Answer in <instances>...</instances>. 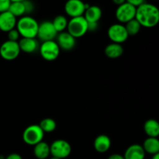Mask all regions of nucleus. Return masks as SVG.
I'll return each instance as SVG.
<instances>
[{
	"label": "nucleus",
	"mask_w": 159,
	"mask_h": 159,
	"mask_svg": "<svg viewBox=\"0 0 159 159\" xmlns=\"http://www.w3.org/2000/svg\"><path fill=\"white\" fill-rule=\"evenodd\" d=\"M135 19L141 26L152 28L157 26L159 22V10L156 6L144 2L137 7Z\"/></svg>",
	"instance_id": "nucleus-1"
},
{
	"label": "nucleus",
	"mask_w": 159,
	"mask_h": 159,
	"mask_svg": "<svg viewBox=\"0 0 159 159\" xmlns=\"http://www.w3.org/2000/svg\"><path fill=\"white\" fill-rule=\"evenodd\" d=\"M39 23L30 16H23L17 20L16 29L20 37L24 38H36L37 35Z\"/></svg>",
	"instance_id": "nucleus-2"
},
{
	"label": "nucleus",
	"mask_w": 159,
	"mask_h": 159,
	"mask_svg": "<svg viewBox=\"0 0 159 159\" xmlns=\"http://www.w3.org/2000/svg\"><path fill=\"white\" fill-rule=\"evenodd\" d=\"M67 32L75 38H80L88 32V22L83 16L71 18L68 21Z\"/></svg>",
	"instance_id": "nucleus-3"
},
{
	"label": "nucleus",
	"mask_w": 159,
	"mask_h": 159,
	"mask_svg": "<svg viewBox=\"0 0 159 159\" xmlns=\"http://www.w3.org/2000/svg\"><path fill=\"white\" fill-rule=\"evenodd\" d=\"M44 138V133L39 125L29 126L24 130L23 133V140L26 144L34 146L43 141Z\"/></svg>",
	"instance_id": "nucleus-4"
},
{
	"label": "nucleus",
	"mask_w": 159,
	"mask_h": 159,
	"mask_svg": "<svg viewBox=\"0 0 159 159\" xmlns=\"http://www.w3.org/2000/svg\"><path fill=\"white\" fill-rule=\"evenodd\" d=\"M50 151L52 157L59 159L66 158L71 155V144L67 141L63 139H58L53 141L50 145Z\"/></svg>",
	"instance_id": "nucleus-5"
},
{
	"label": "nucleus",
	"mask_w": 159,
	"mask_h": 159,
	"mask_svg": "<svg viewBox=\"0 0 159 159\" xmlns=\"http://www.w3.org/2000/svg\"><path fill=\"white\" fill-rule=\"evenodd\" d=\"M60 48L54 40L42 42L40 47V55L48 61L56 60L60 54Z\"/></svg>",
	"instance_id": "nucleus-6"
},
{
	"label": "nucleus",
	"mask_w": 159,
	"mask_h": 159,
	"mask_svg": "<svg viewBox=\"0 0 159 159\" xmlns=\"http://www.w3.org/2000/svg\"><path fill=\"white\" fill-rule=\"evenodd\" d=\"M107 35L113 43L120 44L124 43L129 37L125 26L121 23H115L111 25L107 30Z\"/></svg>",
	"instance_id": "nucleus-7"
},
{
	"label": "nucleus",
	"mask_w": 159,
	"mask_h": 159,
	"mask_svg": "<svg viewBox=\"0 0 159 159\" xmlns=\"http://www.w3.org/2000/svg\"><path fill=\"white\" fill-rule=\"evenodd\" d=\"M136 7L127 2L123 3L120 6H118L116 10V18L120 23H127V22L135 19L136 15Z\"/></svg>",
	"instance_id": "nucleus-8"
},
{
	"label": "nucleus",
	"mask_w": 159,
	"mask_h": 159,
	"mask_svg": "<svg viewBox=\"0 0 159 159\" xmlns=\"http://www.w3.org/2000/svg\"><path fill=\"white\" fill-rule=\"evenodd\" d=\"M20 49L18 42L6 40L0 47V56L4 60H15L20 55Z\"/></svg>",
	"instance_id": "nucleus-9"
},
{
	"label": "nucleus",
	"mask_w": 159,
	"mask_h": 159,
	"mask_svg": "<svg viewBox=\"0 0 159 159\" xmlns=\"http://www.w3.org/2000/svg\"><path fill=\"white\" fill-rule=\"evenodd\" d=\"M89 6L82 0H68L65 5V11L68 16L74 18L83 16Z\"/></svg>",
	"instance_id": "nucleus-10"
},
{
	"label": "nucleus",
	"mask_w": 159,
	"mask_h": 159,
	"mask_svg": "<svg viewBox=\"0 0 159 159\" xmlns=\"http://www.w3.org/2000/svg\"><path fill=\"white\" fill-rule=\"evenodd\" d=\"M57 32L51 21H43L39 24L37 35L39 40L42 42L54 40L57 37Z\"/></svg>",
	"instance_id": "nucleus-11"
},
{
	"label": "nucleus",
	"mask_w": 159,
	"mask_h": 159,
	"mask_svg": "<svg viewBox=\"0 0 159 159\" xmlns=\"http://www.w3.org/2000/svg\"><path fill=\"white\" fill-rule=\"evenodd\" d=\"M57 43L60 49L64 51H71L74 49L76 43V39L73 37L69 33L64 32L59 33L57 36Z\"/></svg>",
	"instance_id": "nucleus-12"
},
{
	"label": "nucleus",
	"mask_w": 159,
	"mask_h": 159,
	"mask_svg": "<svg viewBox=\"0 0 159 159\" xmlns=\"http://www.w3.org/2000/svg\"><path fill=\"white\" fill-rule=\"evenodd\" d=\"M17 20L9 11L0 13V30L8 33L11 30L15 29Z\"/></svg>",
	"instance_id": "nucleus-13"
},
{
	"label": "nucleus",
	"mask_w": 159,
	"mask_h": 159,
	"mask_svg": "<svg viewBox=\"0 0 159 159\" xmlns=\"http://www.w3.org/2000/svg\"><path fill=\"white\" fill-rule=\"evenodd\" d=\"M145 154L142 146L135 144L127 148L124 153V159H144Z\"/></svg>",
	"instance_id": "nucleus-14"
},
{
	"label": "nucleus",
	"mask_w": 159,
	"mask_h": 159,
	"mask_svg": "<svg viewBox=\"0 0 159 159\" xmlns=\"http://www.w3.org/2000/svg\"><path fill=\"white\" fill-rule=\"evenodd\" d=\"M111 147V140L107 135L100 134L94 141V148L99 153H105Z\"/></svg>",
	"instance_id": "nucleus-15"
},
{
	"label": "nucleus",
	"mask_w": 159,
	"mask_h": 159,
	"mask_svg": "<svg viewBox=\"0 0 159 159\" xmlns=\"http://www.w3.org/2000/svg\"><path fill=\"white\" fill-rule=\"evenodd\" d=\"M20 51L31 54L38 49V41L35 38H24L22 37L18 42Z\"/></svg>",
	"instance_id": "nucleus-16"
},
{
	"label": "nucleus",
	"mask_w": 159,
	"mask_h": 159,
	"mask_svg": "<svg viewBox=\"0 0 159 159\" xmlns=\"http://www.w3.org/2000/svg\"><path fill=\"white\" fill-rule=\"evenodd\" d=\"M102 9L97 6H89L85 11L83 16L89 23H98L102 17Z\"/></svg>",
	"instance_id": "nucleus-17"
},
{
	"label": "nucleus",
	"mask_w": 159,
	"mask_h": 159,
	"mask_svg": "<svg viewBox=\"0 0 159 159\" xmlns=\"http://www.w3.org/2000/svg\"><path fill=\"white\" fill-rule=\"evenodd\" d=\"M104 52L106 56L109 58H118L124 54V48L120 43H111L106 47Z\"/></svg>",
	"instance_id": "nucleus-18"
},
{
	"label": "nucleus",
	"mask_w": 159,
	"mask_h": 159,
	"mask_svg": "<svg viewBox=\"0 0 159 159\" xmlns=\"http://www.w3.org/2000/svg\"><path fill=\"white\" fill-rule=\"evenodd\" d=\"M34 154L37 159H47L51 155L50 145L43 141L34 145Z\"/></svg>",
	"instance_id": "nucleus-19"
},
{
	"label": "nucleus",
	"mask_w": 159,
	"mask_h": 159,
	"mask_svg": "<svg viewBox=\"0 0 159 159\" xmlns=\"http://www.w3.org/2000/svg\"><path fill=\"white\" fill-rule=\"evenodd\" d=\"M142 148L145 153L152 155L159 153V141L158 138H149L148 137L144 141Z\"/></svg>",
	"instance_id": "nucleus-20"
},
{
	"label": "nucleus",
	"mask_w": 159,
	"mask_h": 159,
	"mask_svg": "<svg viewBox=\"0 0 159 159\" xmlns=\"http://www.w3.org/2000/svg\"><path fill=\"white\" fill-rule=\"evenodd\" d=\"M144 130L149 138H158L159 135V124L156 120H148L144 125Z\"/></svg>",
	"instance_id": "nucleus-21"
},
{
	"label": "nucleus",
	"mask_w": 159,
	"mask_h": 159,
	"mask_svg": "<svg viewBox=\"0 0 159 159\" xmlns=\"http://www.w3.org/2000/svg\"><path fill=\"white\" fill-rule=\"evenodd\" d=\"M8 11L11 14H12L16 18L23 16V15L26 14V9H25L24 2H23V1L11 2Z\"/></svg>",
	"instance_id": "nucleus-22"
},
{
	"label": "nucleus",
	"mask_w": 159,
	"mask_h": 159,
	"mask_svg": "<svg viewBox=\"0 0 159 159\" xmlns=\"http://www.w3.org/2000/svg\"><path fill=\"white\" fill-rule=\"evenodd\" d=\"M68 23V20H67L66 17L63 15L57 16H56L55 18L54 19V20L52 21L53 26H54V27L55 28L57 34L64 32V31L67 29Z\"/></svg>",
	"instance_id": "nucleus-23"
},
{
	"label": "nucleus",
	"mask_w": 159,
	"mask_h": 159,
	"mask_svg": "<svg viewBox=\"0 0 159 159\" xmlns=\"http://www.w3.org/2000/svg\"><path fill=\"white\" fill-rule=\"evenodd\" d=\"M39 126L44 134L51 133L55 130L56 127H57V124H56L55 120L51 118H44L40 121Z\"/></svg>",
	"instance_id": "nucleus-24"
},
{
	"label": "nucleus",
	"mask_w": 159,
	"mask_h": 159,
	"mask_svg": "<svg viewBox=\"0 0 159 159\" xmlns=\"http://www.w3.org/2000/svg\"><path fill=\"white\" fill-rule=\"evenodd\" d=\"M124 26H125V29L127 30L128 36L136 35L140 32L141 29V26L136 19H134L130 21L127 22V23H125Z\"/></svg>",
	"instance_id": "nucleus-25"
},
{
	"label": "nucleus",
	"mask_w": 159,
	"mask_h": 159,
	"mask_svg": "<svg viewBox=\"0 0 159 159\" xmlns=\"http://www.w3.org/2000/svg\"><path fill=\"white\" fill-rule=\"evenodd\" d=\"M8 34V40L14 42H18V40L20 39V35L19 34L18 30L16 29H12L10 31L7 33Z\"/></svg>",
	"instance_id": "nucleus-26"
},
{
	"label": "nucleus",
	"mask_w": 159,
	"mask_h": 159,
	"mask_svg": "<svg viewBox=\"0 0 159 159\" xmlns=\"http://www.w3.org/2000/svg\"><path fill=\"white\" fill-rule=\"evenodd\" d=\"M10 4V0H0V13L8 11Z\"/></svg>",
	"instance_id": "nucleus-27"
},
{
	"label": "nucleus",
	"mask_w": 159,
	"mask_h": 159,
	"mask_svg": "<svg viewBox=\"0 0 159 159\" xmlns=\"http://www.w3.org/2000/svg\"><path fill=\"white\" fill-rule=\"evenodd\" d=\"M23 2H24L25 9H26V14L32 12V11L34 10V5H33V3L30 1H27V0H24Z\"/></svg>",
	"instance_id": "nucleus-28"
},
{
	"label": "nucleus",
	"mask_w": 159,
	"mask_h": 159,
	"mask_svg": "<svg viewBox=\"0 0 159 159\" xmlns=\"http://www.w3.org/2000/svg\"><path fill=\"white\" fill-rule=\"evenodd\" d=\"M126 2L129 3V4L132 5L137 8L141 6V4H143L144 2V0H126Z\"/></svg>",
	"instance_id": "nucleus-29"
},
{
	"label": "nucleus",
	"mask_w": 159,
	"mask_h": 159,
	"mask_svg": "<svg viewBox=\"0 0 159 159\" xmlns=\"http://www.w3.org/2000/svg\"><path fill=\"white\" fill-rule=\"evenodd\" d=\"M6 159H23V157L17 153H12L8 155Z\"/></svg>",
	"instance_id": "nucleus-30"
},
{
	"label": "nucleus",
	"mask_w": 159,
	"mask_h": 159,
	"mask_svg": "<svg viewBox=\"0 0 159 159\" xmlns=\"http://www.w3.org/2000/svg\"><path fill=\"white\" fill-rule=\"evenodd\" d=\"M107 159H124V155H121L120 154H113L110 156H109Z\"/></svg>",
	"instance_id": "nucleus-31"
},
{
	"label": "nucleus",
	"mask_w": 159,
	"mask_h": 159,
	"mask_svg": "<svg viewBox=\"0 0 159 159\" xmlns=\"http://www.w3.org/2000/svg\"><path fill=\"white\" fill-rule=\"evenodd\" d=\"M112 1H113V2L114 4L117 5V6H120L123 3L126 2V0H112Z\"/></svg>",
	"instance_id": "nucleus-32"
},
{
	"label": "nucleus",
	"mask_w": 159,
	"mask_h": 159,
	"mask_svg": "<svg viewBox=\"0 0 159 159\" xmlns=\"http://www.w3.org/2000/svg\"><path fill=\"white\" fill-rule=\"evenodd\" d=\"M152 159H159V153L155 154V155H154Z\"/></svg>",
	"instance_id": "nucleus-33"
},
{
	"label": "nucleus",
	"mask_w": 159,
	"mask_h": 159,
	"mask_svg": "<svg viewBox=\"0 0 159 159\" xmlns=\"http://www.w3.org/2000/svg\"><path fill=\"white\" fill-rule=\"evenodd\" d=\"M11 2H23L24 0H10Z\"/></svg>",
	"instance_id": "nucleus-34"
},
{
	"label": "nucleus",
	"mask_w": 159,
	"mask_h": 159,
	"mask_svg": "<svg viewBox=\"0 0 159 159\" xmlns=\"http://www.w3.org/2000/svg\"><path fill=\"white\" fill-rule=\"evenodd\" d=\"M50 159H59V158H54V157H52V158H51Z\"/></svg>",
	"instance_id": "nucleus-35"
}]
</instances>
